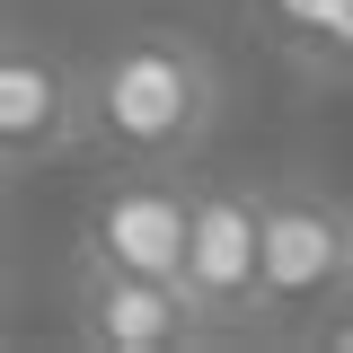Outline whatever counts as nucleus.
I'll return each instance as SVG.
<instances>
[{
  "label": "nucleus",
  "mask_w": 353,
  "mask_h": 353,
  "mask_svg": "<svg viewBox=\"0 0 353 353\" xmlns=\"http://www.w3.org/2000/svg\"><path fill=\"white\" fill-rule=\"evenodd\" d=\"M88 106L97 150H115L124 168H185L221 124V62L176 27H141L88 62Z\"/></svg>",
  "instance_id": "obj_1"
},
{
  "label": "nucleus",
  "mask_w": 353,
  "mask_h": 353,
  "mask_svg": "<svg viewBox=\"0 0 353 353\" xmlns=\"http://www.w3.org/2000/svg\"><path fill=\"white\" fill-rule=\"evenodd\" d=\"M327 309H353V203L274 185L265 194V318L301 327Z\"/></svg>",
  "instance_id": "obj_2"
},
{
  "label": "nucleus",
  "mask_w": 353,
  "mask_h": 353,
  "mask_svg": "<svg viewBox=\"0 0 353 353\" xmlns=\"http://www.w3.org/2000/svg\"><path fill=\"white\" fill-rule=\"evenodd\" d=\"M185 292H194L212 336H239V327L265 318V194H248V185H194Z\"/></svg>",
  "instance_id": "obj_3"
},
{
  "label": "nucleus",
  "mask_w": 353,
  "mask_h": 353,
  "mask_svg": "<svg viewBox=\"0 0 353 353\" xmlns=\"http://www.w3.org/2000/svg\"><path fill=\"white\" fill-rule=\"evenodd\" d=\"M88 141H97L88 62H62L44 44L9 36V53H0V159L9 168H53Z\"/></svg>",
  "instance_id": "obj_4"
},
{
  "label": "nucleus",
  "mask_w": 353,
  "mask_h": 353,
  "mask_svg": "<svg viewBox=\"0 0 353 353\" xmlns=\"http://www.w3.org/2000/svg\"><path fill=\"white\" fill-rule=\"evenodd\" d=\"M71 318H80V345L97 353H176L194 336H212L176 274H132V265H97V256H80Z\"/></svg>",
  "instance_id": "obj_5"
},
{
  "label": "nucleus",
  "mask_w": 353,
  "mask_h": 353,
  "mask_svg": "<svg viewBox=\"0 0 353 353\" xmlns=\"http://www.w3.org/2000/svg\"><path fill=\"white\" fill-rule=\"evenodd\" d=\"M185 230H194V185H176L168 168H132V176H115L97 194L80 256L132 265V274H176L185 283Z\"/></svg>",
  "instance_id": "obj_6"
}]
</instances>
